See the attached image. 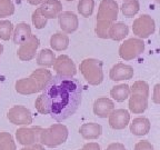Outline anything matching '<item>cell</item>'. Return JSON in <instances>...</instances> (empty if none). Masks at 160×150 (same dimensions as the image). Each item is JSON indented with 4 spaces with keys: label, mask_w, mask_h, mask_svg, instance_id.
<instances>
[{
    "label": "cell",
    "mask_w": 160,
    "mask_h": 150,
    "mask_svg": "<svg viewBox=\"0 0 160 150\" xmlns=\"http://www.w3.org/2000/svg\"><path fill=\"white\" fill-rule=\"evenodd\" d=\"M82 101V85L73 77L52 76L36 99L35 107L41 115H49L62 122L75 115Z\"/></svg>",
    "instance_id": "obj_1"
},
{
    "label": "cell",
    "mask_w": 160,
    "mask_h": 150,
    "mask_svg": "<svg viewBox=\"0 0 160 150\" xmlns=\"http://www.w3.org/2000/svg\"><path fill=\"white\" fill-rule=\"evenodd\" d=\"M52 78L51 71L45 68L36 69L28 78L16 81V91L20 95H32L42 91L47 82Z\"/></svg>",
    "instance_id": "obj_2"
},
{
    "label": "cell",
    "mask_w": 160,
    "mask_h": 150,
    "mask_svg": "<svg viewBox=\"0 0 160 150\" xmlns=\"http://www.w3.org/2000/svg\"><path fill=\"white\" fill-rule=\"evenodd\" d=\"M148 97H149V85L146 81H136L130 88L129 109L133 113H142L148 108Z\"/></svg>",
    "instance_id": "obj_3"
},
{
    "label": "cell",
    "mask_w": 160,
    "mask_h": 150,
    "mask_svg": "<svg viewBox=\"0 0 160 150\" xmlns=\"http://www.w3.org/2000/svg\"><path fill=\"white\" fill-rule=\"evenodd\" d=\"M68 139V128L61 123H55L49 128L41 130L39 137V143L47 147L55 148L62 145Z\"/></svg>",
    "instance_id": "obj_4"
},
{
    "label": "cell",
    "mask_w": 160,
    "mask_h": 150,
    "mask_svg": "<svg viewBox=\"0 0 160 150\" xmlns=\"http://www.w3.org/2000/svg\"><path fill=\"white\" fill-rule=\"evenodd\" d=\"M102 61L95 58H87L80 63V72L82 73L87 82L91 86H98L102 82L103 71Z\"/></svg>",
    "instance_id": "obj_5"
},
{
    "label": "cell",
    "mask_w": 160,
    "mask_h": 150,
    "mask_svg": "<svg viewBox=\"0 0 160 150\" xmlns=\"http://www.w3.org/2000/svg\"><path fill=\"white\" fill-rule=\"evenodd\" d=\"M145 50V42L139 38H130L119 47V56L126 61L139 57Z\"/></svg>",
    "instance_id": "obj_6"
},
{
    "label": "cell",
    "mask_w": 160,
    "mask_h": 150,
    "mask_svg": "<svg viewBox=\"0 0 160 150\" xmlns=\"http://www.w3.org/2000/svg\"><path fill=\"white\" fill-rule=\"evenodd\" d=\"M156 23L155 20L149 15H141L133 21L132 31L133 35L137 36L139 39H146L155 32Z\"/></svg>",
    "instance_id": "obj_7"
},
{
    "label": "cell",
    "mask_w": 160,
    "mask_h": 150,
    "mask_svg": "<svg viewBox=\"0 0 160 150\" xmlns=\"http://www.w3.org/2000/svg\"><path fill=\"white\" fill-rule=\"evenodd\" d=\"M119 6L115 0H101L97 13V21H108L113 23L118 18Z\"/></svg>",
    "instance_id": "obj_8"
},
{
    "label": "cell",
    "mask_w": 160,
    "mask_h": 150,
    "mask_svg": "<svg viewBox=\"0 0 160 150\" xmlns=\"http://www.w3.org/2000/svg\"><path fill=\"white\" fill-rule=\"evenodd\" d=\"M7 118L10 122L17 126H25L32 123V115L28 108L25 106H13L9 109L7 113Z\"/></svg>",
    "instance_id": "obj_9"
},
{
    "label": "cell",
    "mask_w": 160,
    "mask_h": 150,
    "mask_svg": "<svg viewBox=\"0 0 160 150\" xmlns=\"http://www.w3.org/2000/svg\"><path fill=\"white\" fill-rule=\"evenodd\" d=\"M42 128L39 126L36 127H22L16 131V138L20 145L25 146H32L35 143H39V137Z\"/></svg>",
    "instance_id": "obj_10"
},
{
    "label": "cell",
    "mask_w": 160,
    "mask_h": 150,
    "mask_svg": "<svg viewBox=\"0 0 160 150\" xmlns=\"http://www.w3.org/2000/svg\"><path fill=\"white\" fill-rule=\"evenodd\" d=\"M53 70L57 72L58 76H63V77H73L77 73L75 62L67 55H61L56 58Z\"/></svg>",
    "instance_id": "obj_11"
},
{
    "label": "cell",
    "mask_w": 160,
    "mask_h": 150,
    "mask_svg": "<svg viewBox=\"0 0 160 150\" xmlns=\"http://www.w3.org/2000/svg\"><path fill=\"white\" fill-rule=\"evenodd\" d=\"M40 46V40L38 37L31 35L28 40L20 45L18 49V58L22 61H30L36 57L38 47Z\"/></svg>",
    "instance_id": "obj_12"
},
{
    "label": "cell",
    "mask_w": 160,
    "mask_h": 150,
    "mask_svg": "<svg viewBox=\"0 0 160 150\" xmlns=\"http://www.w3.org/2000/svg\"><path fill=\"white\" fill-rule=\"evenodd\" d=\"M59 26L65 33H72L78 29L79 20L76 13L72 11H63L58 16Z\"/></svg>",
    "instance_id": "obj_13"
},
{
    "label": "cell",
    "mask_w": 160,
    "mask_h": 150,
    "mask_svg": "<svg viewBox=\"0 0 160 150\" xmlns=\"http://www.w3.org/2000/svg\"><path fill=\"white\" fill-rule=\"evenodd\" d=\"M130 121V115L126 109H116L109 115V126L115 130L125 129Z\"/></svg>",
    "instance_id": "obj_14"
},
{
    "label": "cell",
    "mask_w": 160,
    "mask_h": 150,
    "mask_svg": "<svg viewBox=\"0 0 160 150\" xmlns=\"http://www.w3.org/2000/svg\"><path fill=\"white\" fill-rule=\"evenodd\" d=\"M38 9L47 20L53 19L62 12V3L59 0H45Z\"/></svg>",
    "instance_id": "obj_15"
},
{
    "label": "cell",
    "mask_w": 160,
    "mask_h": 150,
    "mask_svg": "<svg viewBox=\"0 0 160 150\" xmlns=\"http://www.w3.org/2000/svg\"><path fill=\"white\" fill-rule=\"evenodd\" d=\"M109 77L113 81H121V80H129L133 77V68L125 63H116L110 69Z\"/></svg>",
    "instance_id": "obj_16"
},
{
    "label": "cell",
    "mask_w": 160,
    "mask_h": 150,
    "mask_svg": "<svg viewBox=\"0 0 160 150\" xmlns=\"http://www.w3.org/2000/svg\"><path fill=\"white\" fill-rule=\"evenodd\" d=\"M115 110V103L111 99L100 97L93 103V113L100 118H107Z\"/></svg>",
    "instance_id": "obj_17"
},
{
    "label": "cell",
    "mask_w": 160,
    "mask_h": 150,
    "mask_svg": "<svg viewBox=\"0 0 160 150\" xmlns=\"http://www.w3.org/2000/svg\"><path fill=\"white\" fill-rule=\"evenodd\" d=\"M80 135L82 136L83 139L87 140H93L98 139L102 133V127L99 123L96 122H88L83 123L79 129Z\"/></svg>",
    "instance_id": "obj_18"
},
{
    "label": "cell",
    "mask_w": 160,
    "mask_h": 150,
    "mask_svg": "<svg viewBox=\"0 0 160 150\" xmlns=\"http://www.w3.org/2000/svg\"><path fill=\"white\" fill-rule=\"evenodd\" d=\"M32 33H31L30 26L26 22H20L16 26L15 30L12 31V40L17 45H21L26 40L29 39Z\"/></svg>",
    "instance_id": "obj_19"
},
{
    "label": "cell",
    "mask_w": 160,
    "mask_h": 150,
    "mask_svg": "<svg viewBox=\"0 0 160 150\" xmlns=\"http://www.w3.org/2000/svg\"><path fill=\"white\" fill-rule=\"evenodd\" d=\"M150 130V121L145 117H139L133 119L130 123V131L135 136H145Z\"/></svg>",
    "instance_id": "obj_20"
},
{
    "label": "cell",
    "mask_w": 160,
    "mask_h": 150,
    "mask_svg": "<svg viewBox=\"0 0 160 150\" xmlns=\"http://www.w3.org/2000/svg\"><path fill=\"white\" fill-rule=\"evenodd\" d=\"M129 32V28L123 22H113L109 29V38L115 40V41H120L125 39V37Z\"/></svg>",
    "instance_id": "obj_21"
},
{
    "label": "cell",
    "mask_w": 160,
    "mask_h": 150,
    "mask_svg": "<svg viewBox=\"0 0 160 150\" xmlns=\"http://www.w3.org/2000/svg\"><path fill=\"white\" fill-rule=\"evenodd\" d=\"M50 46L56 51H62L66 50L69 46V37L66 33L57 32L50 38Z\"/></svg>",
    "instance_id": "obj_22"
},
{
    "label": "cell",
    "mask_w": 160,
    "mask_h": 150,
    "mask_svg": "<svg viewBox=\"0 0 160 150\" xmlns=\"http://www.w3.org/2000/svg\"><path fill=\"white\" fill-rule=\"evenodd\" d=\"M110 96L118 102H122L130 96V87L126 83L115 86L110 90Z\"/></svg>",
    "instance_id": "obj_23"
},
{
    "label": "cell",
    "mask_w": 160,
    "mask_h": 150,
    "mask_svg": "<svg viewBox=\"0 0 160 150\" xmlns=\"http://www.w3.org/2000/svg\"><path fill=\"white\" fill-rule=\"evenodd\" d=\"M56 60L55 52L50 49H42L37 56V63L41 67H51Z\"/></svg>",
    "instance_id": "obj_24"
},
{
    "label": "cell",
    "mask_w": 160,
    "mask_h": 150,
    "mask_svg": "<svg viewBox=\"0 0 160 150\" xmlns=\"http://www.w3.org/2000/svg\"><path fill=\"white\" fill-rule=\"evenodd\" d=\"M139 9L140 5L138 0H126L121 6V11H122L123 16L127 18L133 17L135 15H137Z\"/></svg>",
    "instance_id": "obj_25"
},
{
    "label": "cell",
    "mask_w": 160,
    "mask_h": 150,
    "mask_svg": "<svg viewBox=\"0 0 160 150\" xmlns=\"http://www.w3.org/2000/svg\"><path fill=\"white\" fill-rule=\"evenodd\" d=\"M95 0H80L78 2V12L82 17H90L93 12Z\"/></svg>",
    "instance_id": "obj_26"
},
{
    "label": "cell",
    "mask_w": 160,
    "mask_h": 150,
    "mask_svg": "<svg viewBox=\"0 0 160 150\" xmlns=\"http://www.w3.org/2000/svg\"><path fill=\"white\" fill-rule=\"evenodd\" d=\"M16 142L9 132H0V150H16Z\"/></svg>",
    "instance_id": "obj_27"
},
{
    "label": "cell",
    "mask_w": 160,
    "mask_h": 150,
    "mask_svg": "<svg viewBox=\"0 0 160 150\" xmlns=\"http://www.w3.org/2000/svg\"><path fill=\"white\" fill-rule=\"evenodd\" d=\"M13 31V25L9 20H0V39L8 41L11 38Z\"/></svg>",
    "instance_id": "obj_28"
},
{
    "label": "cell",
    "mask_w": 160,
    "mask_h": 150,
    "mask_svg": "<svg viewBox=\"0 0 160 150\" xmlns=\"http://www.w3.org/2000/svg\"><path fill=\"white\" fill-rule=\"evenodd\" d=\"M112 23L108 21H97L96 26V33L101 39H108L109 38V29Z\"/></svg>",
    "instance_id": "obj_29"
},
{
    "label": "cell",
    "mask_w": 160,
    "mask_h": 150,
    "mask_svg": "<svg viewBox=\"0 0 160 150\" xmlns=\"http://www.w3.org/2000/svg\"><path fill=\"white\" fill-rule=\"evenodd\" d=\"M15 12V5L11 0H0V18L9 17Z\"/></svg>",
    "instance_id": "obj_30"
},
{
    "label": "cell",
    "mask_w": 160,
    "mask_h": 150,
    "mask_svg": "<svg viewBox=\"0 0 160 150\" xmlns=\"http://www.w3.org/2000/svg\"><path fill=\"white\" fill-rule=\"evenodd\" d=\"M31 19H32V23L35 25V27L37 28V29H42V28H45L46 25H47V19L39 12V9H38V8L33 11Z\"/></svg>",
    "instance_id": "obj_31"
},
{
    "label": "cell",
    "mask_w": 160,
    "mask_h": 150,
    "mask_svg": "<svg viewBox=\"0 0 160 150\" xmlns=\"http://www.w3.org/2000/svg\"><path fill=\"white\" fill-rule=\"evenodd\" d=\"M135 150H153V146L147 140H142L136 143Z\"/></svg>",
    "instance_id": "obj_32"
},
{
    "label": "cell",
    "mask_w": 160,
    "mask_h": 150,
    "mask_svg": "<svg viewBox=\"0 0 160 150\" xmlns=\"http://www.w3.org/2000/svg\"><path fill=\"white\" fill-rule=\"evenodd\" d=\"M106 150H127V149H126V147L122 145V143L113 142V143H110Z\"/></svg>",
    "instance_id": "obj_33"
},
{
    "label": "cell",
    "mask_w": 160,
    "mask_h": 150,
    "mask_svg": "<svg viewBox=\"0 0 160 150\" xmlns=\"http://www.w3.org/2000/svg\"><path fill=\"white\" fill-rule=\"evenodd\" d=\"M80 150H100V146L97 142H89L86 143Z\"/></svg>",
    "instance_id": "obj_34"
},
{
    "label": "cell",
    "mask_w": 160,
    "mask_h": 150,
    "mask_svg": "<svg viewBox=\"0 0 160 150\" xmlns=\"http://www.w3.org/2000/svg\"><path fill=\"white\" fill-rule=\"evenodd\" d=\"M160 85L155 86V91H153V102L160 103V93H159Z\"/></svg>",
    "instance_id": "obj_35"
},
{
    "label": "cell",
    "mask_w": 160,
    "mask_h": 150,
    "mask_svg": "<svg viewBox=\"0 0 160 150\" xmlns=\"http://www.w3.org/2000/svg\"><path fill=\"white\" fill-rule=\"evenodd\" d=\"M21 150H45V148L42 147V145H40V143H35L32 146H27V147L22 148Z\"/></svg>",
    "instance_id": "obj_36"
},
{
    "label": "cell",
    "mask_w": 160,
    "mask_h": 150,
    "mask_svg": "<svg viewBox=\"0 0 160 150\" xmlns=\"http://www.w3.org/2000/svg\"><path fill=\"white\" fill-rule=\"evenodd\" d=\"M30 5H39V3H42L45 0H27Z\"/></svg>",
    "instance_id": "obj_37"
},
{
    "label": "cell",
    "mask_w": 160,
    "mask_h": 150,
    "mask_svg": "<svg viewBox=\"0 0 160 150\" xmlns=\"http://www.w3.org/2000/svg\"><path fill=\"white\" fill-rule=\"evenodd\" d=\"M2 52H3V46H2V43H0V57H1Z\"/></svg>",
    "instance_id": "obj_38"
},
{
    "label": "cell",
    "mask_w": 160,
    "mask_h": 150,
    "mask_svg": "<svg viewBox=\"0 0 160 150\" xmlns=\"http://www.w3.org/2000/svg\"><path fill=\"white\" fill-rule=\"evenodd\" d=\"M67 1H73V0H67Z\"/></svg>",
    "instance_id": "obj_39"
},
{
    "label": "cell",
    "mask_w": 160,
    "mask_h": 150,
    "mask_svg": "<svg viewBox=\"0 0 160 150\" xmlns=\"http://www.w3.org/2000/svg\"><path fill=\"white\" fill-rule=\"evenodd\" d=\"M156 1H159V0H156Z\"/></svg>",
    "instance_id": "obj_40"
}]
</instances>
